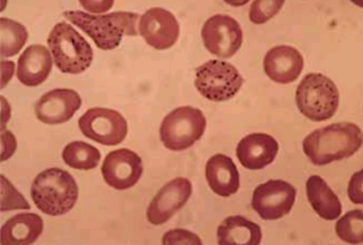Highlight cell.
<instances>
[{
  "mask_svg": "<svg viewBox=\"0 0 363 245\" xmlns=\"http://www.w3.org/2000/svg\"><path fill=\"white\" fill-rule=\"evenodd\" d=\"M362 146V132L343 122L315 130L303 140V152L313 165L325 166L351 157Z\"/></svg>",
  "mask_w": 363,
  "mask_h": 245,
  "instance_id": "cell-1",
  "label": "cell"
},
{
  "mask_svg": "<svg viewBox=\"0 0 363 245\" xmlns=\"http://www.w3.org/2000/svg\"><path fill=\"white\" fill-rule=\"evenodd\" d=\"M64 16L85 32L102 50H113L121 45L124 35H138L136 22L139 15L115 12L111 14L91 15L79 11H69Z\"/></svg>",
  "mask_w": 363,
  "mask_h": 245,
  "instance_id": "cell-2",
  "label": "cell"
},
{
  "mask_svg": "<svg viewBox=\"0 0 363 245\" xmlns=\"http://www.w3.org/2000/svg\"><path fill=\"white\" fill-rule=\"evenodd\" d=\"M31 195L33 203L43 214L62 216L77 205L79 186L68 171L49 169L34 178Z\"/></svg>",
  "mask_w": 363,
  "mask_h": 245,
  "instance_id": "cell-3",
  "label": "cell"
},
{
  "mask_svg": "<svg viewBox=\"0 0 363 245\" xmlns=\"http://www.w3.org/2000/svg\"><path fill=\"white\" fill-rule=\"evenodd\" d=\"M48 46L55 65L66 74H81L94 60V50L88 41L68 23L55 25L49 35Z\"/></svg>",
  "mask_w": 363,
  "mask_h": 245,
  "instance_id": "cell-4",
  "label": "cell"
},
{
  "mask_svg": "<svg viewBox=\"0 0 363 245\" xmlns=\"http://www.w3.org/2000/svg\"><path fill=\"white\" fill-rule=\"evenodd\" d=\"M295 98L301 114L312 122L330 120L340 103L337 86L320 73L306 75L296 89Z\"/></svg>",
  "mask_w": 363,
  "mask_h": 245,
  "instance_id": "cell-5",
  "label": "cell"
},
{
  "mask_svg": "<svg viewBox=\"0 0 363 245\" xmlns=\"http://www.w3.org/2000/svg\"><path fill=\"white\" fill-rule=\"evenodd\" d=\"M207 120L200 109L185 106L174 109L160 126V139L172 152H183L201 139Z\"/></svg>",
  "mask_w": 363,
  "mask_h": 245,
  "instance_id": "cell-6",
  "label": "cell"
},
{
  "mask_svg": "<svg viewBox=\"0 0 363 245\" xmlns=\"http://www.w3.org/2000/svg\"><path fill=\"white\" fill-rule=\"evenodd\" d=\"M240 72L223 60H209L196 69L194 86L206 99L215 103L235 97L243 86Z\"/></svg>",
  "mask_w": 363,
  "mask_h": 245,
  "instance_id": "cell-7",
  "label": "cell"
},
{
  "mask_svg": "<svg viewBox=\"0 0 363 245\" xmlns=\"http://www.w3.org/2000/svg\"><path fill=\"white\" fill-rule=\"evenodd\" d=\"M79 127L85 137L104 146H117L128 135V122L118 111L92 108L79 120Z\"/></svg>",
  "mask_w": 363,
  "mask_h": 245,
  "instance_id": "cell-8",
  "label": "cell"
},
{
  "mask_svg": "<svg viewBox=\"0 0 363 245\" xmlns=\"http://www.w3.org/2000/svg\"><path fill=\"white\" fill-rule=\"evenodd\" d=\"M296 188L281 180H270L257 186L252 195L253 210L261 220H277L292 210Z\"/></svg>",
  "mask_w": 363,
  "mask_h": 245,
  "instance_id": "cell-9",
  "label": "cell"
},
{
  "mask_svg": "<svg viewBox=\"0 0 363 245\" xmlns=\"http://www.w3.org/2000/svg\"><path fill=\"white\" fill-rule=\"evenodd\" d=\"M202 40L209 52L217 57L230 58L241 48L243 32L235 18L215 15L207 20L201 31Z\"/></svg>",
  "mask_w": 363,
  "mask_h": 245,
  "instance_id": "cell-10",
  "label": "cell"
},
{
  "mask_svg": "<svg viewBox=\"0 0 363 245\" xmlns=\"http://www.w3.org/2000/svg\"><path fill=\"white\" fill-rule=\"evenodd\" d=\"M101 171L108 186L116 190H128L139 182L143 174V165L139 154L123 148L106 156Z\"/></svg>",
  "mask_w": 363,
  "mask_h": 245,
  "instance_id": "cell-11",
  "label": "cell"
},
{
  "mask_svg": "<svg viewBox=\"0 0 363 245\" xmlns=\"http://www.w3.org/2000/svg\"><path fill=\"white\" fill-rule=\"evenodd\" d=\"M139 33L149 46L157 50H166L179 39V24L169 11L155 7L142 15Z\"/></svg>",
  "mask_w": 363,
  "mask_h": 245,
  "instance_id": "cell-12",
  "label": "cell"
},
{
  "mask_svg": "<svg viewBox=\"0 0 363 245\" xmlns=\"http://www.w3.org/2000/svg\"><path fill=\"white\" fill-rule=\"evenodd\" d=\"M192 194V184L184 177H177L159 190L147 211V218L152 225H162L184 207Z\"/></svg>",
  "mask_w": 363,
  "mask_h": 245,
  "instance_id": "cell-13",
  "label": "cell"
},
{
  "mask_svg": "<svg viewBox=\"0 0 363 245\" xmlns=\"http://www.w3.org/2000/svg\"><path fill=\"white\" fill-rule=\"evenodd\" d=\"M82 105L79 94L71 89H55L43 94L35 105L40 122L58 125L68 122Z\"/></svg>",
  "mask_w": 363,
  "mask_h": 245,
  "instance_id": "cell-14",
  "label": "cell"
},
{
  "mask_svg": "<svg viewBox=\"0 0 363 245\" xmlns=\"http://www.w3.org/2000/svg\"><path fill=\"white\" fill-rule=\"evenodd\" d=\"M303 66L302 55L291 46H277L270 49L264 59L267 76L281 84H289L298 80Z\"/></svg>",
  "mask_w": 363,
  "mask_h": 245,
  "instance_id": "cell-15",
  "label": "cell"
},
{
  "mask_svg": "<svg viewBox=\"0 0 363 245\" xmlns=\"http://www.w3.org/2000/svg\"><path fill=\"white\" fill-rule=\"evenodd\" d=\"M279 146L275 137L255 133L243 137L236 149L238 160L250 171H260L275 160Z\"/></svg>",
  "mask_w": 363,
  "mask_h": 245,
  "instance_id": "cell-16",
  "label": "cell"
},
{
  "mask_svg": "<svg viewBox=\"0 0 363 245\" xmlns=\"http://www.w3.org/2000/svg\"><path fill=\"white\" fill-rule=\"evenodd\" d=\"M52 69V58L43 45H32L21 55L17 63V79L26 86L43 84Z\"/></svg>",
  "mask_w": 363,
  "mask_h": 245,
  "instance_id": "cell-17",
  "label": "cell"
},
{
  "mask_svg": "<svg viewBox=\"0 0 363 245\" xmlns=\"http://www.w3.org/2000/svg\"><path fill=\"white\" fill-rule=\"evenodd\" d=\"M208 186L219 197H230L240 188V173L232 158L215 154L206 165Z\"/></svg>",
  "mask_w": 363,
  "mask_h": 245,
  "instance_id": "cell-18",
  "label": "cell"
},
{
  "mask_svg": "<svg viewBox=\"0 0 363 245\" xmlns=\"http://www.w3.org/2000/svg\"><path fill=\"white\" fill-rule=\"evenodd\" d=\"M43 232V220L37 214L11 217L1 227V244L28 245L35 242Z\"/></svg>",
  "mask_w": 363,
  "mask_h": 245,
  "instance_id": "cell-19",
  "label": "cell"
},
{
  "mask_svg": "<svg viewBox=\"0 0 363 245\" xmlns=\"http://www.w3.org/2000/svg\"><path fill=\"white\" fill-rule=\"evenodd\" d=\"M220 245H259L262 239L261 227L245 217L230 216L217 229Z\"/></svg>",
  "mask_w": 363,
  "mask_h": 245,
  "instance_id": "cell-20",
  "label": "cell"
},
{
  "mask_svg": "<svg viewBox=\"0 0 363 245\" xmlns=\"http://www.w3.org/2000/svg\"><path fill=\"white\" fill-rule=\"evenodd\" d=\"M306 195L313 210L323 220H337L342 214L340 199L320 176L313 175L306 181Z\"/></svg>",
  "mask_w": 363,
  "mask_h": 245,
  "instance_id": "cell-21",
  "label": "cell"
},
{
  "mask_svg": "<svg viewBox=\"0 0 363 245\" xmlns=\"http://www.w3.org/2000/svg\"><path fill=\"white\" fill-rule=\"evenodd\" d=\"M101 154L96 147L82 141L68 143L62 152V160L72 169L90 171L99 165Z\"/></svg>",
  "mask_w": 363,
  "mask_h": 245,
  "instance_id": "cell-22",
  "label": "cell"
},
{
  "mask_svg": "<svg viewBox=\"0 0 363 245\" xmlns=\"http://www.w3.org/2000/svg\"><path fill=\"white\" fill-rule=\"evenodd\" d=\"M1 29V56L11 57L18 54L28 41V33L26 26L9 18H0Z\"/></svg>",
  "mask_w": 363,
  "mask_h": 245,
  "instance_id": "cell-23",
  "label": "cell"
},
{
  "mask_svg": "<svg viewBox=\"0 0 363 245\" xmlns=\"http://www.w3.org/2000/svg\"><path fill=\"white\" fill-rule=\"evenodd\" d=\"M362 210H352L336 222V234L344 242L361 244L363 242Z\"/></svg>",
  "mask_w": 363,
  "mask_h": 245,
  "instance_id": "cell-24",
  "label": "cell"
},
{
  "mask_svg": "<svg viewBox=\"0 0 363 245\" xmlns=\"http://www.w3.org/2000/svg\"><path fill=\"white\" fill-rule=\"evenodd\" d=\"M284 0H257L250 7V21L255 24H264L281 11Z\"/></svg>",
  "mask_w": 363,
  "mask_h": 245,
  "instance_id": "cell-25",
  "label": "cell"
},
{
  "mask_svg": "<svg viewBox=\"0 0 363 245\" xmlns=\"http://www.w3.org/2000/svg\"><path fill=\"white\" fill-rule=\"evenodd\" d=\"M30 205L20 192L1 175V211L15 210V209H30Z\"/></svg>",
  "mask_w": 363,
  "mask_h": 245,
  "instance_id": "cell-26",
  "label": "cell"
},
{
  "mask_svg": "<svg viewBox=\"0 0 363 245\" xmlns=\"http://www.w3.org/2000/svg\"><path fill=\"white\" fill-rule=\"evenodd\" d=\"M162 244H196L201 245L202 241L198 235L186 229H172L162 237Z\"/></svg>",
  "mask_w": 363,
  "mask_h": 245,
  "instance_id": "cell-27",
  "label": "cell"
},
{
  "mask_svg": "<svg viewBox=\"0 0 363 245\" xmlns=\"http://www.w3.org/2000/svg\"><path fill=\"white\" fill-rule=\"evenodd\" d=\"M349 198L352 203L362 205V171H357L352 176L349 184Z\"/></svg>",
  "mask_w": 363,
  "mask_h": 245,
  "instance_id": "cell-28",
  "label": "cell"
},
{
  "mask_svg": "<svg viewBox=\"0 0 363 245\" xmlns=\"http://www.w3.org/2000/svg\"><path fill=\"white\" fill-rule=\"evenodd\" d=\"M1 140H3V156H1V161L9 159L11 157V154H14L16 149V140L14 135L11 132H1Z\"/></svg>",
  "mask_w": 363,
  "mask_h": 245,
  "instance_id": "cell-29",
  "label": "cell"
}]
</instances>
